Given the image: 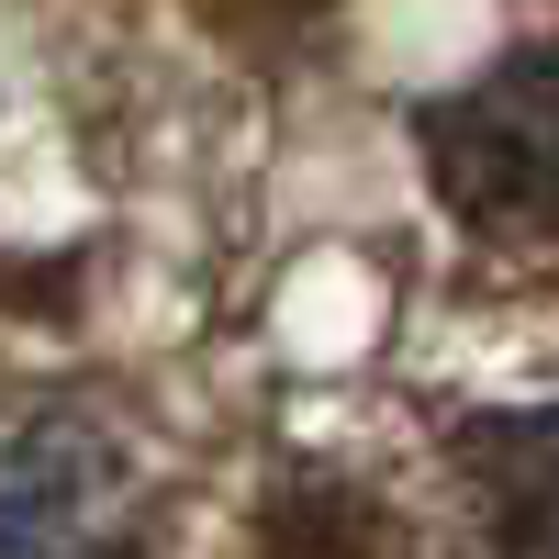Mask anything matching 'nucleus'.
Wrapping results in <instances>:
<instances>
[{
	"mask_svg": "<svg viewBox=\"0 0 559 559\" xmlns=\"http://www.w3.org/2000/svg\"><path fill=\"white\" fill-rule=\"evenodd\" d=\"M134 459L102 426H45L0 437V559H134Z\"/></svg>",
	"mask_w": 559,
	"mask_h": 559,
	"instance_id": "obj_2",
	"label": "nucleus"
},
{
	"mask_svg": "<svg viewBox=\"0 0 559 559\" xmlns=\"http://www.w3.org/2000/svg\"><path fill=\"white\" fill-rule=\"evenodd\" d=\"M437 191L492 224V236H548L559 224V57H503L471 90L426 112Z\"/></svg>",
	"mask_w": 559,
	"mask_h": 559,
	"instance_id": "obj_1",
	"label": "nucleus"
},
{
	"mask_svg": "<svg viewBox=\"0 0 559 559\" xmlns=\"http://www.w3.org/2000/svg\"><path fill=\"white\" fill-rule=\"evenodd\" d=\"M471 481L492 559H559V426H492L471 448Z\"/></svg>",
	"mask_w": 559,
	"mask_h": 559,
	"instance_id": "obj_3",
	"label": "nucleus"
}]
</instances>
